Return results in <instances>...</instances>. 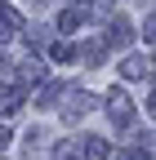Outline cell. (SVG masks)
<instances>
[{
	"label": "cell",
	"mask_w": 156,
	"mask_h": 160,
	"mask_svg": "<svg viewBox=\"0 0 156 160\" xmlns=\"http://www.w3.org/2000/svg\"><path fill=\"white\" fill-rule=\"evenodd\" d=\"M5 138H9V129H5V125H0V147H5Z\"/></svg>",
	"instance_id": "1"
}]
</instances>
